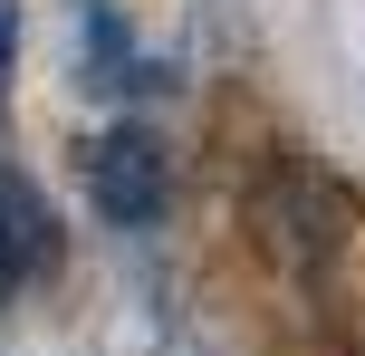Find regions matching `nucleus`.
Here are the masks:
<instances>
[{
	"label": "nucleus",
	"mask_w": 365,
	"mask_h": 356,
	"mask_svg": "<svg viewBox=\"0 0 365 356\" xmlns=\"http://www.w3.org/2000/svg\"><path fill=\"white\" fill-rule=\"evenodd\" d=\"M77 173H87V203L106 212L115 231H145V222H164V203H173V154H164V135L154 126H96L87 135V154H77Z\"/></svg>",
	"instance_id": "f03ea898"
},
{
	"label": "nucleus",
	"mask_w": 365,
	"mask_h": 356,
	"mask_svg": "<svg viewBox=\"0 0 365 356\" xmlns=\"http://www.w3.org/2000/svg\"><path fill=\"white\" fill-rule=\"evenodd\" d=\"M48 270H58V212H48V193L0 154V299L38 289Z\"/></svg>",
	"instance_id": "7ed1b4c3"
},
{
	"label": "nucleus",
	"mask_w": 365,
	"mask_h": 356,
	"mask_svg": "<svg viewBox=\"0 0 365 356\" xmlns=\"http://www.w3.org/2000/svg\"><path fill=\"white\" fill-rule=\"evenodd\" d=\"M346 222H356L346 183L317 173L308 154H279V164L250 183V231H259V250H269L279 270H298V280H317V270L346 250Z\"/></svg>",
	"instance_id": "f257e3e1"
},
{
	"label": "nucleus",
	"mask_w": 365,
	"mask_h": 356,
	"mask_svg": "<svg viewBox=\"0 0 365 356\" xmlns=\"http://www.w3.org/2000/svg\"><path fill=\"white\" fill-rule=\"evenodd\" d=\"M77 39H87V87H96V96H145V87H154L145 49L125 39V19H115L106 0H87V10H77Z\"/></svg>",
	"instance_id": "20e7f679"
},
{
	"label": "nucleus",
	"mask_w": 365,
	"mask_h": 356,
	"mask_svg": "<svg viewBox=\"0 0 365 356\" xmlns=\"http://www.w3.org/2000/svg\"><path fill=\"white\" fill-rule=\"evenodd\" d=\"M10 58H19V0H0V96H10Z\"/></svg>",
	"instance_id": "39448f33"
}]
</instances>
